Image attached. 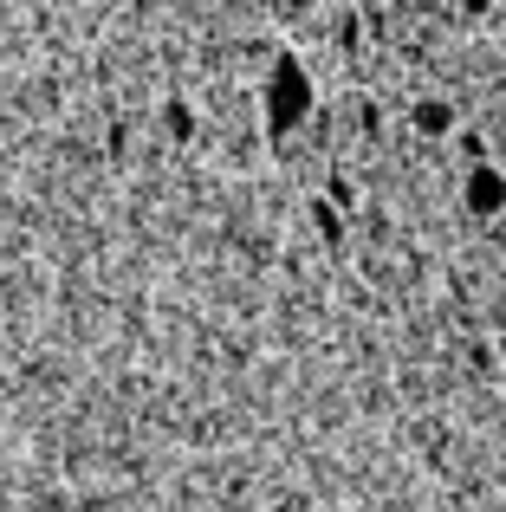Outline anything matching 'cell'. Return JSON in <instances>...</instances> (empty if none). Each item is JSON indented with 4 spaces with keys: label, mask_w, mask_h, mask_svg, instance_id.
I'll list each match as a JSON object with an SVG mask.
<instances>
[{
    "label": "cell",
    "mask_w": 506,
    "mask_h": 512,
    "mask_svg": "<svg viewBox=\"0 0 506 512\" xmlns=\"http://www.w3.org/2000/svg\"><path fill=\"white\" fill-rule=\"evenodd\" d=\"M455 104H448V98H416V104H409V130H416V137H448V130H455Z\"/></svg>",
    "instance_id": "cell-3"
},
{
    "label": "cell",
    "mask_w": 506,
    "mask_h": 512,
    "mask_svg": "<svg viewBox=\"0 0 506 512\" xmlns=\"http://www.w3.org/2000/svg\"><path fill=\"white\" fill-rule=\"evenodd\" d=\"M312 72H305V59L292 46H273V65H266V85H260V124L273 143L299 137L305 117H312Z\"/></svg>",
    "instance_id": "cell-1"
},
{
    "label": "cell",
    "mask_w": 506,
    "mask_h": 512,
    "mask_svg": "<svg viewBox=\"0 0 506 512\" xmlns=\"http://www.w3.org/2000/svg\"><path fill=\"white\" fill-rule=\"evenodd\" d=\"M305 214H312V221H318V234H325L331 247H338V240H344V221H338V214H331V201H305Z\"/></svg>",
    "instance_id": "cell-4"
},
{
    "label": "cell",
    "mask_w": 506,
    "mask_h": 512,
    "mask_svg": "<svg viewBox=\"0 0 506 512\" xmlns=\"http://www.w3.org/2000/svg\"><path fill=\"white\" fill-rule=\"evenodd\" d=\"M286 7H312V0H286Z\"/></svg>",
    "instance_id": "cell-8"
},
{
    "label": "cell",
    "mask_w": 506,
    "mask_h": 512,
    "mask_svg": "<svg viewBox=\"0 0 506 512\" xmlns=\"http://www.w3.org/2000/svg\"><path fill=\"white\" fill-rule=\"evenodd\" d=\"M461 201H468L474 221H500V214H506V169L500 163H468Z\"/></svg>",
    "instance_id": "cell-2"
},
{
    "label": "cell",
    "mask_w": 506,
    "mask_h": 512,
    "mask_svg": "<svg viewBox=\"0 0 506 512\" xmlns=\"http://www.w3.org/2000/svg\"><path fill=\"white\" fill-rule=\"evenodd\" d=\"M163 124H169V137H176V143H189V137H195V111H189V104H169Z\"/></svg>",
    "instance_id": "cell-5"
},
{
    "label": "cell",
    "mask_w": 506,
    "mask_h": 512,
    "mask_svg": "<svg viewBox=\"0 0 506 512\" xmlns=\"http://www.w3.org/2000/svg\"><path fill=\"white\" fill-rule=\"evenodd\" d=\"M461 156H468V163H487V137L481 130H461Z\"/></svg>",
    "instance_id": "cell-6"
},
{
    "label": "cell",
    "mask_w": 506,
    "mask_h": 512,
    "mask_svg": "<svg viewBox=\"0 0 506 512\" xmlns=\"http://www.w3.org/2000/svg\"><path fill=\"white\" fill-rule=\"evenodd\" d=\"M461 7H468V13H487V7H494V0H461Z\"/></svg>",
    "instance_id": "cell-7"
}]
</instances>
